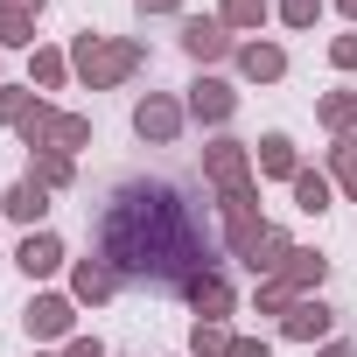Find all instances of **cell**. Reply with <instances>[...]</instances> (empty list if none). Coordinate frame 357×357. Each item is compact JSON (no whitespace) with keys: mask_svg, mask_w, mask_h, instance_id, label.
Instances as JSON below:
<instances>
[{"mask_svg":"<svg viewBox=\"0 0 357 357\" xmlns=\"http://www.w3.org/2000/svg\"><path fill=\"white\" fill-rule=\"evenodd\" d=\"M231 357H273V343H266V336H238V343H231Z\"/></svg>","mask_w":357,"mask_h":357,"instance_id":"obj_31","label":"cell"},{"mask_svg":"<svg viewBox=\"0 0 357 357\" xmlns=\"http://www.w3.org/2000/svg\"><path fill=\"white\" fill-rule=\"evenodd\" d=\"M322 273H329V252H308V245H294V252H287V266H280V280H287L294 294L322 287Z\"/></svg>","mask_w":357,"mask_h":357,"instance_id":"obj_14","label":"cell"},{"mask_svg":"<svg viewBox=\"0 0 357 357\" xmlns=\"http://www.w3.org/2000/svg\"><path fill=\"white\" fill-rule=\"evenodd\" d=\"M315 15H322V0H280V22L287 29H315Z\"/></svg>","mask_w":357,"mask_h":357,"instance_id":"obj_29","label":"cell"},{"mask_svg":"<svg viewBox=\"0 0 357 357\" xmlns=\"http://www.w3.org/2000/svg\"><path fill=\"white\" fill-rule=\"evenodd\" d=\"M112 287H119V273H112V259H84V266L70 273V294H77V301H105Z\"/></svg>","mask_w":357,"mask_h":357,"instance_id":"obj_16","label":"cell"},{"mask_svg":"<svg viewBox=\"0 0 357 357\" xmlns=\"http://www.w3.org/2000/svg\"><path fill=\"white\" fill-rule=\"evenodd\" d=\"M329 329H336V308H329L322 294H301V301L280 315V336H287V343H322Z\"/></svg>","mask_w":357,"mask_h":357,"instance_id":"obj_7","label":"cell"},{"mask_svg":"<svg viewBox=\"0 0 357 357\" xmlns=\"http://www.w3.org/2000/svg\"><path fill=\"white\" fill-rule=\"evenodd\" d=\"M294 301H301V294H294L287 280H259V315H287Z\"/></svg>","mask_w":357,"mask_h":357,"instance_id":"obj_28","label":"cell"},{"mask_svg":"<svg viewBox=\"0 0 357 357\" xmlns=\"http://www.w3.org/2000/svg\"><path fill=\"white\" fill-rule=\"evenodd\" d=\"M140 63H147V50L126 43V36H77V43H70V70H77L91 91H112V84L133 77Z\"/></svg>","mask_w":357,"mask_h":357,"instance_id":"obj_2","label":"cell"},{"mask_svg":"<svg viewBox=\"0 0 357 357\" xmlns=\"http://www.w3.org/2000/svg\"><path fill=\"white\" fill-rule=\"evenodd\" d=\"M322 126L336 133V140H350V126H357V91H322Z\"/></svg>","mask_w":357,"mask_h":357,"instance_id":"obj_19","label":"cell"},{"mask_svg":"<svg viewBox=\"0 0 357 357\" xmlns=\"http://www.w3.org/2000/svg\"><path fill=\"white\" fill-rule=\"evenodd\" d=\"M63 77H70V56H63V50H36V56H29V84H43V91H56Z\"/></svg>","mask_w":357,"mask_h":357,"instance_id":"obj_23","label":"cell"},{"mask_svg":"<svg viewBox=\"0 0 357 357\" xmlns=\"http://www.w3.org/2000/svg\"><path fill=\"white\" fill-rule=\"evenodd\" d=\"M329 175L357 197V140H336V147H329Z\"/></svg>","mask_w":357,"mask_h":357,"instance_id":"obj_27","label":"cell"},{"mask_svg":"<svg viewBox=\"0 0 357 357\" xmlns=\"http://www.w3.org/2000/svg\"><path fill=\"white\" fill-rule=\"evenodd\" d=\"M183 50H190L197 63H218V56H231V29L197 15V22H183Z\"/></svg>","mask_w":357,"mask_h":357,"instance_id":"obj_11","label":"cell"},{"mask_svg":"<svg viewBox=\"0 0 357 357\" xmlns=\"http://www.w3.org/2000/svg\"><path fill=\"white\" fill-rule=\"evenodd\" d=\"M190 112H197L204 126H225V119L238 112V91H231L225 77H197V84H190Z\"/></svg>","mask_w":357,"mask_h":357,"instance_id":"obj_10","label":"cell"},{"mask_svg":"<svg viewBox=\"0 0 357 357\" xmlns=\"http://www.w3.org/2000/svg\"><path fill=\"white\" fill-rule=\"evenodd\" d=\"M322 357H357V350H350V343H329V350H322Z\"/></svg>","mask_w":357,"mask_h":357,"instance_id":"obj_34","label":"cell"},{"mask_svg":"<svg viewBox=\"0 0 357 357\" xmlns=\"http://www.w3.org/2000/svg\"><path fill=\"white\" fill-rule=\"evenodd\" d=\"M204 175L231 197V190H252V154H245V140H211L204 147Z\"/></svg>","mask_w":357,"mask_h":357,"instance_id":"obj_4","label":"cell"},{"mask_svg":"<svg viewBox=\"0 0 357 357\" xmlns=\"http://www.w3.org/2000/svg\"><path fill=\"white\" fill-rule=\"evenodd\" d=\"M15 8H29V15H43V0H15Z\"/></svg>","mask_w":357,"mask_h":357,"instance_id":"obj_35","label":"cell"},{"mask_svg":"<svg viewBox=\"0 0 357 357\" xmlns=\"http://www.w3.org/2000/svg\"><path fill=\"white\" fill-rule=\"evenodd\" d=\"M336 8H343V15H350V22H357V0H336Z\"/></svg>","mask_w":357,"mask_h":357,"instance_id":"obj_36","label":"cell"},{"mask_svg":"<svg viewBox=\"0 0 357 357\" xmlns=\"http://www.w3.org/2000/svg\"><path fill=\"white\" fill-rule=\"evenodd\" d=\"M22 322H29V336H36V343H56V336H70V322H77V315H70V294H36Z\"/></svg>","mask_w":357,"mask_h":357,"instance_id":"obj_9","label":"cell"},{"mask_svg":"<svg viewBox=\"0 0 357 357\" xmlns=\"http://www.w3.org/2000/svg\"><path fill=\"white\" fill-rule=\"evenodd\" d=\"M36 84H0V119H8V126H22L29 112H36V98H29Z\"/></svg>","mask_w":357,"mask_h":357,"instance_id":"obj_26","label":"cell"},{"mask_svg":"<svg viewBox=\"0 0 357 357\" xmlns=\"http://www.w3.org/2000/svg\"><path fill=\"white\" fill-rule=\"evenodd\" d=\"M133 8H140V15H175L183 0H133Z\"/></svg>","mask_w":357,"mask_h":357,"instance_id":"obj_33","label":"cell"},{"mask_svg":"<svg viewBox=\"0 0 357 357\" xmlns=\"http://www.w3.org/2000/svg\"><path fill=\"white\" fill-rule=\"evenodd\" d=\"M15 259H22V273H29V280H43V273H56V266H63V238H56V231H29Z\"/></svg>","mask_w":357,"mask_h":357,"instance_id":"obj_13","label":"cell"},{"mask_svg":"<svg viewBox=\"0 0 357 357\" xmlns=\"http://www.w3.org/2000/svg\"><path fill=\"white\" fill-rule=\"evenodd\" d=\"M294 211H308V218L329 211V175H322V168H301V175H294Z\"/></svg>","mask_w":357,"mask_h":357,"instance_id":"obj_21","label":"cell"},{"mask_svg":"<svg viewBox=\"0 0 357 357\" xmlns=\"http://www.w3.org/2000/svg\"><path fill=\"white\" fill-rule=\"evenodd\" d=\"M183 294H190V308H197L204 322H225V315L238 308L231 280H225V273H211V266H204V273H190V280H183Z\"/></svg>","mask_w":357,"mask_h":357,"instance_id":"obj_8","label":"cell"},{"mask_svg":"<svg viewBox=\"0 0 357 357\" xmlns=\"http://www.w3.org/2000/svg\"><path fill=\"white\" fill-rule=\"evenodd\" d=\"M0 211H8L15 225H43V211H50V190H43V183H15Z\"/></svg>","mask_w":357,"mask_h":357,"instance_id":"obj_18","label":"cell"},{"mask_svg":"<svg viewBox=\"0 0 357 357\" xmlns=\"http://www.w3.org/2000/svg\"><path fill=\"white\" fill-rule=\"evenodd\" d=\"M259 175H280V183H294V175H301V161H294V140H287V133H266V140H259Z\"/></svg>","mask_w":357,"mask_h":357,"instance_id":"obj_17","label":"cell"},{"mask_svg":"<svg viewBox=\"0 0 357 357\" xmlns=\"http://www.w3.org/2000/svg\"><path fill=\"white\" fill-rule=\"evenodd\" d=\"M287 252H294V245H287V231H273V225H266V238H259V245L245 252V266H252L259 280H280V266H287Z\"/></svg>","mask_w":357,"mask_h":357,"instance_id":"obj_15","label":"cell"},{"mask_svg":"<svg viewBox=\"0 0 357 357\" xmlns=\"http://www.w3.org/2000/svg\"><path fill=\"white\" fill-rule=\"evenodd\" d=\"M231 343H238V336H231L225 322H204V315H197V329H190V350H197V357H231Z\"/></svg>","mask_w":357,"mask_h":357,"instance_id":"obj_24","label":"cell"},{"mask_svg":"<svg viewBox=\"0 0 357 357\" xmlns=\"http://www.w3.org/2000/svg\"><path fill=\"white\" fill-rule=\"evenodd\" d=\"M225 231H231V252H238V259L266 238V225H259V190H231V197H225Z\"/></svg>","mask_w":357,"mask_h":357,"instance_id":"obj_6","label":"cell"},{"mask_svg":"<svg viewBox=\"0 0 357 357\" xmlns=\"http://www.w3.org/2000/svg\"><path fill=\"white\" fill-rule=\"evenodd\" d=\"M238 70L252 84H273V77H287V50L280 43H238Z\"/></svg>","mask_w":357,"mask_h":357,"instance_id":"obj_12","label":"cell"},{"mask_svg":"<svg viewBox=\"0 0 357 357\" xmlns=\"http://www.w3.org/2000/svg\"><path fill=\"white\" fill-rule=\"evenodd\" d=\"M84 140H91V119L84 112H56V105L36 98V112L22 119V147L29 154H77Z\"/></svg>","mask_w":357,"mask_h":357,"instance_id":"obj_3","label":"cell"},{"mask_svg":"<svg viewBox=\"0 0 357 357\" xmlns=\"http://www.w3.org/2000/svg\"><path fill=\"white\" fill-rule=\"evenodd\" d=\"M329 63H336V70H357V36H336V43H329Z\"/></svg>","mask_w":357,"mask_h":357,"instance_id":"obj_30","label":"cell"},{"mask_svg":"<svg viewBox=\"0 0 357 357\" xmlns=\"http://www.w3.org/2000/svg\"><path fill=\"white\" fill-rule=\"evenodd\" d=\"M63 357H105V343H98V336H70V350H63Z\"/></svg>","mask_w":357,"mask_h":357,"instance_id":"obj_32","label":"cell"},{"mask_svg":"<svg viewBox=\"0 0 357 357\" xmlns=\"http://www.w3.org/2000/svg\"><path fill=\"white\" fill-rule=\"evenodd\" d=\"M70 154H29V183H43V190H70Z\"/></svg>","mask_w":357,"mask_h":357,"instance_id":"obj_22","label":"cell"},{"mask_svg":"<svg viewBox=\"0 0 357 357\" xmlns=\"http://www.w3.org/2000/svg\"><path fill=\"white\" fill-rule=\"evenodd\" d=\"M98 259H112V273H147L161 287H183L197 266V225L175 204V190H126L105 225H98Z\"/></svg>","mask_w":357,"mask_h":357,"instance_id":"obj_1","label":"cell"},{"mask_svg":"<svg viewBox=\"0 0 357 357\" xmlns=\"http://www.w3.org/2000/svg\"><path fill=\"white\" fill-rule=\"evenodd\" d=\"M133 133H140V140H154V147H168L175 133H183V105H175L168 91H147V98L133 105Z\"/></svg>","mask_w":357,"mask_h":357,"instance_id":"obj_5","label":"cell"},{"mask_svg":"<svg viewBox=\"0 0 357 357\" xmlns=\"http://www.w3.org/2000/svg\"><path fill=\"white\" fill-rule=\"evenodd\" d=\"M266 15H273V0H225V8H218L225 29H259Z\"/></svg>","mask_w":357,"mask_h":357,"instance_id":"obj_25","label":"cell"},{"mask_svg":"<svg viewBox=\"0 0 357 357\" xmlns=\"http://www.w3.org/2000/svg\"><path fill=\"white\" fill-rule=\"evenodd\" d=\"M0 43L8 50H36V15L15 8V0H0Z\"/></svg>","mask_w":357,"mask_h":357,"instance_id":"obj_20","label":"cell"}]
</instances>
